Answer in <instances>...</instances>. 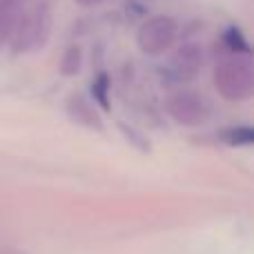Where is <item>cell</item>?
<instances>
[{
  "mask_svg": "<svg viewBox=\"0 0 254 254\" xmlns=\"http://www.w3.org/2000/svg\"><path fill=\"white\" fill-rule=\"evenodd\" d=\"M214 87L221 98L230 103H241L254 94V65L250 56L228 54L214 65Z\"/></svg>",
  "mask_w": 254,
  "mask_h": 254,
  "instance_id": "6da1fadb",
  "label": "cell"
},
{
  "mask_svg": "<svg viewBox=\"0 0 254 254\" xmlns=\"http://www.w3.org/2000/svg\"><path fill=\"white\" fill-rule=\"evenodd\" d=\"M52 9L47 4H36L27 13L18 16V22L13 27L9 47L13 54H34L47 45L49 36H52Z\"/></svg>",
  "mask_w": 254,
  "mask_h": 254,
  "instance_id": "7a4b0ae2",
  "label": "cell"
},
{
  "mask_svg": "<svg viewBox=\"0 0 254 254\" xmlns=\"http://www.w3.org/2000/svg\"><path fill=\"white\" fill-rule=\"evenodd\" d=\"M176 38H179V22L176 18L165 16V13L147 18L136 31V45L145 56H161L170 52Z\"/></svg>",
  "mask_w": 254,
  "mask_h": 254,
  "instance_id": "3957f363",
  "label": "cell"
},
{
  "mask_svg": "<svg viewBox=\"0 0 254 254\" xmlns=\"http://www.w3.org/2000/svg\"><path fill=\"white\" fill-rule=\"evenodd\" d=\"M165 110L174 123L183 127H201L210 121L212 105L201 92L194 89H176L165 101Z\"/></svg>",
  "mask_w": 254,
  "mask_h": 254,
  "instance_id": "277c9868",
  "label": "cell"
},
{
  "mask_svg": "<svg viewBox=\"0 0 254 254\" xmlns=\"http://www.w3.org/2000/svg\"><path fill=\"white\" fill-rule=\"evenodd\" d=\"M203 61H205V52L203 45L196 40H188V43L179 45L170 58V74L176 83H192L198 78L203 69Z\"/></svg>",
  "mask_w": 254,
  "mask_h": 254,
  "instance_id": "5b68a950",
  "label": "cell"
},
{
  "mask_svg": "<svg viewBox=\"0 0 254 254\" xmlns=\"http://www.w3.org/2000/svg\"><path fill=\"white\" fill-rule=\"evenodd\" d=\"M67 112H69V116L76 121V123L101 129V119H98L94 105L85 101L80 94H74V96L69 98V103H67Z\"/></svg>",
  "mask_w": 254,
  "mask_h": 254,
  "instance_id": "8992f818",
  "label": "cell"
},
{
  "mask_svg": "<svg viewBox=\"0 0 254 254\" xmlns=\"http://www.w3.org/2000/svg\"><path fill=\"white\" fill-rule=\"evenodd\" d=\"M20 13V0H0V47H4L11 40L13 27Z\"/></svg>",
  "mask_w": 254,
  "mask_h": 254,
  "instance_id": "52a82bcc",
  "label": "cell"
},
{
  "mask_svg": "<svg viewBox=\"0 0 254 254\" xmlns=\"http://www.w3.org/2000/svg\"><path fill=\"white\" fill-rule=\"evenodd\" d=\"M221 140L230 147H250L254 143V129L250 125L228 127V129L221 131Z\"/></svg>",
  "mask_w": 254,
  "mask_h": 254,
  "instance_id": "ba28073f",
  "label": "cell"
},
{
  "mask_svg": "<svg viewBox=\"0 0 254 254\" xmlns=\"http://www.w3.org/2000/svg\"><path fill=\"white\" fill-rule=\"evenodd\" d=\"M83 67V49L78 45H69L61 56V74L63 76H76Z\"/></svg>",
  "mask_w": 254,
  "mask_h": 254,
  "instance_id": "9c48e42d",
  "label": "cell"
},
{
  "mask_svg": "<svg viewBox=\"0 0 254 254\" xmlns=\"http://www.w3.org/2000/svg\"><path fill=\"white\" fill-rule=\"evenodd\" d=\"M223 45L228 49V54H241V56H250V45H248L246 36L241 34V29L230 27L223 31Z\"/></svg>",
  "mask_w": 254,
  "mask_h": 254,
  "instance_id": "30bf717a",
  "label": "cell"
},
{
  "mask_svg": "<svg viewBox=\"0 0 254 254\" xmlns=\"http://www.w3.org/2000/svg\"><path fill=\"white\" fill-rule=\"evenodd\" d=\"M107 89H110V78H107V74H98V78L92 83V94H94V101H96L103 110H110Z\"/></svg>",
  "mask_w": 254,
  "mask_h": 254,
  "instance_id": "8fae6325",
  "label": "cell"
},
{
  "mask_svg": "<svg viewBox=\"0 0 254 254\" xmlns=\"http://www.w3.org/2000/svg\"><path fill=\"white\" fill-rule=\"evenodd\" d=\"M78 7H83V9H94V7H98V4L103 2V0H74Z\"/></svg>",
  "mask_w": 254,
  "mask_h": 254,
  "instance_id": "7c38bea8",
  "label": "cell"
}]
</instances>
